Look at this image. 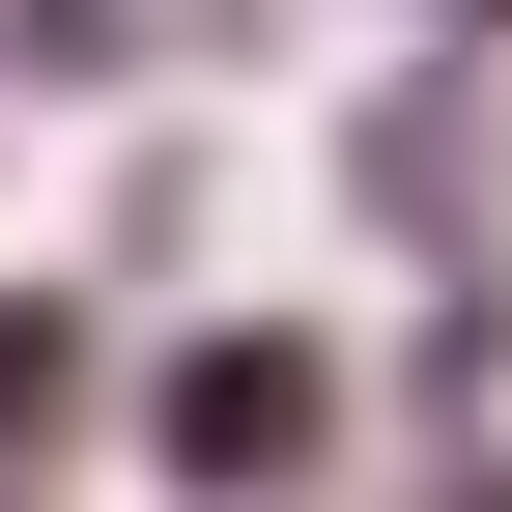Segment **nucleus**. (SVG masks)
<instances>
[{
    "instance_id": "obj_1",
    "label": "nucleus",
    "mask_w": 512,
    "mask_h": 512,
    "mask_svg": "<svg viewBox=\"0 0 512 512\" xmlns=\"http://www.w3.org/2000/svg\"><path fill=\"white\" fill-rule=\"evenodd\" d=\"M313 427H342V342H200V370H171V484H313Z\"/></svg>"
},
{
    "instance_id": "obj_2",
    "label": "nucleus",
    "mask_w": 512,
    "mask_h": 512,
    "mask_svg": "<svg viewBox=\"0 0 512 512\" xmlns=\"http://www.w3.org/2000/svg\"><path fill=\"white\" fill-rule=\"evenodd\" d=\"M484 29H512V0H484Z\"/></svg>"
}]
</instances>
